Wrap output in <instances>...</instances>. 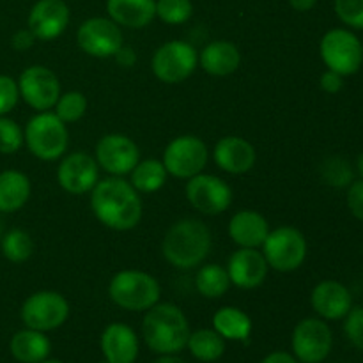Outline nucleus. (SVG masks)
Instances as JSON below:
<instances>
[{"mask_svg":"<svg viewBox=\"0 0 363 363\" xmlns=\"http://www.w3.org/2000/svg\"><path fill=\"white\" fill-rule=\"evenodd\" d=\"M91 209L101 225L116 233L133 230L142 222L144 204L130 181L108 176L99 179L91 191Z\"/></svg>","mask_w":363,"mask_h":363,"instance_id":"obj_1","label":"nucleus"},{"mask_svg":"<svg viewBox=\"0 0 363 363\" xmlns=\"http://www.w3.org/2000/svg\"><path fill=\"white\" fill-rule=\"evenodd\" d=\"M211 247V230L202 220L181 218L167 229L162 241V255L176 269L190 272L204 264Z\"/></svg>","mask_w":363,"mask_h":363,"instance_id":"obj_2","label":"nucleus"},{"mask_svg":"<svg viewBox=\"0 0 363 363\" xmlns=\"http://www.w3.org/2000/svg\"><path fill=\"white\" fill-rule=\"evenodd\" d=\"M190 323L184 312L174 303H156L145 311L142 319V337L156 354H177L186 347Z\"/></svg>","mask_w":363,"mask_h":363,"instance_id":"obj_3","label":"nucleus"},{"mask_svg":"<svg viewBox=\"0 0 363 363\" xmlns=\"http://www.w3.org/2000/svg\"><path fill=\"white\" fill-rule=\"evenodd\" d=\"M108 296L123 311L145 312L160 301L162 287L151 273L123 269L110 279Z\"/></svg>","mask_w":363,"mask_h":363,"instance_id":"obj_4","label":"nucleus"},{"mask_svg":"<svg viewBox=\"0 0 363 363\" xmlns=\"http://www.w3.org/2000/svg\"><path fill=\"white\" fill-rule=\"evenodd\" d=\"M25 145L34 158L41 162H55L67 152L69 131L53 112H38L30 117L23 130Z\"/></svg>","mask_w":363,"mask_h":363,"instance_id":"obj_5","label":"nucleus"},{"mask_svg":"<svg viewBox=\"0 0 363 363\" xmlns=\"http://www.w3.org/2000/svg\"><path fill=\"white\" fill-rule=\"evenodd\" d=\"M261 252L268 262L269 269L291 273L303 266L308 255V243L300 229L282 225L269 230L268 238L262 243Z\"/></svg>","mask_w":363,"mask_h":363,"instance_id":"obj_6","label":"nucleus"},{"mask_svg":"<svg viewBox=\"0 0 363 363\" xmlns=\"http://www.w3.org/2000/svg\"><path fill=\"white\" fill-rule=\"evenodd\" d=\"M199 66V52L188 41L174 39L156 48L151 59L152 74L167 85L188 80Z\"/></svg>","mask_w":363,"mask_h":363,"instance_id":"obj_7","label":"nucleus"},{"mask_svg":"<svg viewBox=\"0 0 363 363\" xmlns=\"http://www.w3.org/2000/svg\"><path fill=\"white\" fill-rule=\"evenodd\" d=\"M162 162L169 176L188 181L204 172L209 162V149L197 135H179L167 144Z\"/></svg>","mask_w":363,"mask_h":363,"instance_id":"obj_8","label":"nucleus"},{"mask_svg":"<svg viewBox=\"0 0 363 363\" xmlns=\"http://www.w3.org/2000/svg\"><path fill=\"white\" fill-rule=\"evenodd\" d=\"M319 55L328 69L351 77L360 71L363 64L362 41L347 28H332L321 38Z\"/></svg>","mask_w":363,"mask_h":363,"instance_id":"obj_9","label":"nucleus"},{"mask_svg":"<svg viewBox=\"0 0 363 363\" xmlns=\"http://www.w3.org/2000/svg\"><path fill=\"white\" fill-rule=\"evenodd\" d=\"M69 301L57 291H38L23 301L20 318L25 328L48 333L59 330L69 318Z\"/></svg>","mask_w":363,"mask_h":363,"instance_id":"obj_10","label":"nucleus"},{"mask_svg":"<svg viewBox=\"0 0 363 363\" xmlns=\"http://www.w3.org/2000/svg\"><path fill=\"white\" fill-rule=\"evenodd\" d=\"M184 195L191 208L206 216L225 213L233 204V188L215 174H197L184 186Z\"/></svg>","mask_w":363,"mask_h":363,"instance_id":"obj_11","label":"nucleus"},{"mask_svg":"<svg viewBox=\"0 0 363 363\" xmlns=\"http://www.w3.org/2000/svg\"><path fill=\"white\" fill-rule=\"evenodd\" d=\"M333 346V333L325 319L305 318L294 326L291 335L293 354L301 363H321Z\"/></svg>","mask_w":363,"mask_h":363,"instance_id":"obj_12","label":"nucleus"},{"mask_svg":"<svg viewBox=\"0 0 363 363\" xmlns=\"http://www.w3.org/2000/svg\"><path fill=\"white\" fill-rule=\"evenodd\" d=\"M20 98L35 112H48L60 96L59 77L50 67L34 64L25 67L18 78Z\"/></svg>","mask_w":363,"mask_h":363,"instance_id":"obj_13","label":"nucleus"},{"mask_svg":"<svg viewBox=\"0 0 363 363\" xmlns=\"http://www.w3.org/2000/svg\"><path fill=\"white\" fill-rule=\"evenodd\" d=\"M78 48L94 59H110L124 45L123 30L108 16L85 20L77 30Z\"/></svg>","mask_w":363,"mask_h":363,"instance_id":"obj_14","label":"nucleus"},{"mask_svg":"<svg viewBox=\"0 0 363 363\" xmlns=\"http://www.w3.org/2000/svg\"><path fill=\"white\" fill-rule=\"evenodd\" d=\"M94 158L99 170H105L108 176L124 177L130 176L140 162V147L128 135L106 133L96 144Z\"/></svg>","mask_w":363,"mask_h":363,"instance_id":"obj_15","label":"nucleus"},{"mask_svg":"<svg viewBox=\"0 0 363 363\" xmlns=\"http://www.w3.org/2000/svg\"><path fill=\"white\" fill-rule=\"evenodd\" d=\"M99 181V165L92 155L74 151L64 155L57 167V183L71 195L91 194Z\"/></svg>","mask_w":363,"mask_h":363,"instance_id":"obj_16","label":"nucleus"},{"mask_svg":"<svg viewBox=\"0 0 363 363\" xmlns=\"http://www.w3.org/2000/svg\"><path fill=\"white\" fill-rule=\"evenodd\" d=\"M71 11L64 0H38L28 11L27 28L39 41H53L66 32Z\"/></svg>","mask_w":363,"mask_h":363,"instance_id":"obj_17","label":"nucleus"},{"mask_svg":"<svg viewBox=\"0 0 363 363\" xmlns=\"http://www.w3.org/2000/svg\"><path fill=\"white\" fill-rule=\"evenodd\" d=\"M229 273L230 286L238 289H257L266 282L269 266L259 248H238L229 257L225 266Z\"/></svg>","mask_w":363,"mask_h":363,"instance_id":"obj_18","label":"nucleus"},{"mask_svg":"<svg viewBox=\"0 0 363 363\" xmlns=\"http://www.w3.org/2000/svg\"><path fill=\"white\" fill-rule=\"evenodd\" d=\"M213 162L220 170L230 174V176H241L250 172L257 162V152L252 142L247 138L229 135L220 138L213 147Z\"/></svg>","mask_w":363,"mask_h":363,"instance_id":"obj_19","label":"nucleus"},{"mask_svg":"<svg viewBox=\"0 0 363 363\" xmlns=\"http://www.w3.org/2000/svg\"><path fill=\"white\" fill-rule=\"evenodd\" d=\"M311 305L325 321H339L353 308V296L344 284L337 280H323L312 289Z\"/></svg>","mask_w":363,"mask_h":363,"instance_id":"obj_20","label":"nucleus"},{"mask_svg":"<svg viewBox=\"0 0 363 363\" xmlns=\"http://www.w3.org/2000/svg\"><path fill=\"white\" fill-rule=\"evenodd\" d=\"M99 346L108 363H135L140 353L137 333L124 323H110L103 330Z\"/></svg>","mask_w":363,"mask_h":363,"instance_id":"obj_21","label":"nucleus"},{"mask_svg":"<svg viewBox=\"0 0 363 363\" xmlns=\"http://www.w3.org/2000/svg\"><path fill=\"white\" fill-rule=\"evenodd\" d=\"M269 223L264 215L254 209L234 213L227 225V233L238 248H261L269 234Z\"/></svg>","mask_w":363,"mask_h":363,"instance_id":"obj_22","label":"nucleus"},{"mask_svg":"<svg viewBox=\"0 0 363 363\" xmlns=\"http://www.w3.org/2000/svg\"><path fill=\"white\" fill-rule=\"evenodd\" d=\"M199 66L211 77H229L241 66V52L233 41L216 39L199 52Z\"/></svg>","mask_w":363,"mask_h":363,"instance_id":"obj_23","label":"nucleus"},{"mask_svg":"<svg viewBox=\"0 0 363 363\" xmlns=\"http://www.w3.org/2000/svg\"><path fill=\"white\" fill-rule=\"evenodd\" d=\"M106 13L124 28H145L156 18V0H106Z\"/></svg>","mask_w":363,"mask_h":363,"instance_id":"obj_24","label":"nucleus"},{"mask_svg":"<svg viewBox=\"0 0 363 363\" xmlns=\"http://www.w3.org/2000/svg\"><path fill=\"white\" fill-rule=\"evenodd\" d=\"M9 351L16 362L39 363L50 357V353H52V342L46 337V333L32 328H25L11 337Z\"/></svg>","mask_w":363,"mask_h":363,"instance_id":"obj_25","label":"nucleus"},{"mask_svg":"<svg viewBox=\"0 0 363 363\" xmlns=\"http://www.w3.org/2000/svg\"><path fill=\"white\" fill-rule=\"evenodd\" d=\"M32 194V184L27 174L20 170L0 172V213L9 215L25 208Z\"/></svg>","mask_w":363,"mask_h":363,"instance_id":"obj_26","label":"nucleus"},{"mask_svg":"<svg viewBox=\"0 0 363 363\" xmlns=\"http://www.w3.org/2000/svg\"><path fill=\"white\" fill-rule=\"evenodd\" d=\"M252 319L238 307H222L213 315V330L225 340L247 342L252 335Z\"/></svg>","mask_w":363,"mask_h":363,"instance_id":"obj_27","label":"nucleus"},{"mask_svg":"<svg viewBox=\"0 0 363 363\" xmlns=\"http://www.w3.org/2000/svg\"><path fill=\"white\" fill-rule=\"evenodd\" d=\"M186 350L199 362H218L223 357V353H225V339L222 335H218L213 328L195 330L188 337Z\"/></svg>","mask_w":363,"mask_h":363,"instance_id":"obj_28","label":"nucleus"},{"mask_svg":"<svg viewBox=\"0 0 363 363\" xmlns=\"http://www.w3.org/2000/svg\"><path fill=\"white\" fill-rule=\"evenodd\" d=\"M165 165L162 160H140L133 170L130 172V183L138 194H155L160 191L167 183Z\"/></svg>","mask_w":363,"mask_h":363,"instance_id":"obj_29","label":"nucleus"},{"mask_svg":"<svg viewBox=\"0 0 363 363\" xmlns=\"http://www.w3.org/2000/svg\"><path fill=\"white\" fill-rule=\"evenodd\" d=\"M229 273L222 264L209 262V264L199 266L197 273H195V289L202 298L218 300L229 291Z\"/></svg>","mask_w":363,"mask_h":363,"instance_id":"obj_30","label":"nucleus"},{"mask_svg":"<svg viewBox=\"0 0 363 363\" xmlns=\"http://www.w3.org/2000/svg\"><path fill=\"white\" fill-rule=\"evenodd\" d=\"M0 250L9 262L21 264L34 254V241L30 234L23 229H11L0 238Z\"/></svg>","mask_w":363,"mask_h":363,"instance_id":"obj_31","label":"nucleus"},{"mask_svg":"<svg viewBox=\"0 0 363 363\" xmlns=\"http://www.w3.org/2000/svg\"><path fill=\"white\" fill-rule=\"evenodd\" d=\"M53 110H55L53 113H55L64 124L78 123V121L85 116V112H87V98H85L84 92L80 91L60 92Z\"/></svg>","mask_w":363,"mask_h":363,"instance_id":"obj_32","label":"nucleus"},{"mask_svg":"<svg viewBox=\"0 0 363 363\" xmlns=\"http://www.w3.org/2000/svg\"><path fill=\"white\" fill-rule=\"evenodd\" d=\"M194 16L191 0H156V18L167 25H183Z\"/></svg>","mask_w":363,"mask_h":363,"instance_id":"obj_33","label":"nucleus"},{"mask_svg":"<svg viewBox=\"0 0 363 363\" xmlns=\"http://www.w3.org/2000/svg\"><path fill=\"white\" fill-rule=\"evenodd\" d=\"M23 145V128L11 117L0 116V155H14Z\"/></svg>","mask_w":363,"mask_h":363,"instance_id":"obj_34","label":"nucleus"},{"mask_svg":"<svg viewBox=\"0 0 363 363\" xmlns=\"http://www.w3.org/2000/svg\"><path fill=\"white\" fill-rule=\"evenodd\" d=\"M323 179L326 184L335 188L350 186L353 183V170L351 165L342 158H328L321 167Z\"/></svg>","mask_w":363,"mask_h":363,"instance_id":"obj_35","label":"nucleus"},{"mask_svg":"<svg viewBox=\"0 0 363 363\" xmlns=\"http://www.w3.org/2000/svg\"><path fill=\"white\" fill-rule=\"evenodd\" d=\"M335 13L344 25L363 30V0H335Z\"/></svg>","mask_w":363,"mask_h":363,"instance_id":"obj_36","label":"nucleus"},{"mask_svg":"<svg viewBox=\"0 0 363 363\" xmlns=\"http://www.w3.org/2000/svg\"><path fill=\"white\" fill-rule=\"evenodd\" d=\"M20 101L18 82L9 74H0V116H7Z\"/></svg>","mask_w":363,"mask_h":363,"instance_id":"obj_37","label":"nucleus"},{"mask_svg":"<svg viewBox=\"0 0 363 363\" xmlns=\"http://www.w3.org/2000/svg\"><path fill=\"white\" fill-rule=\"evenodd\" d=\"M344 332L350 342L363 351V307L351 308L350 314L346 315Z\"/></svg>","mask_w":363,"mask_h":363,"instance_id":"obj_38","label":"nucleus"},{"mask_svg":"<svg viewBox=\"0 0 363 363\" xmlns=\"http://www.w3.org/2000/svg\"><path fill=\"white\" fill-rule=\"evenodd\" d=\"M346 201L351 215H353L354 218L360 220V222H363V179L353 181V183L350 184Z\"/></svg>","mask_w":363,"mask_h":363,"instance_id":"obj_39","label":"nucleus"},{"mask_svg":"<svg viewBox=\"0 0 363 363\" xmlns=\"http://www.w3.org/2000/svg\"><path fill=\"white\" fill-rule=\"evenodd\" d=\"M319 87H321L325 92H328V94H337V92L342 91L344 77L342 74L335 73V71L326 69L325 73L321 74V78H319Z\"/></svg>","mask_w":363,"mask_h":363,"instance_id":"obj_40","label":"nucleus"},{"mask_svg":"<svg viewBox=\"0 0 363 363\" xmlns=\"http://www.w3.org/2000/svg\"><path fill=\"white\" fill-rule=\"evenodd\" d=\"M35 41H38V39L34 38V34H32L28 28H20V30L14 32L13 38H11V46H13L16 52H27V50H30L32 46H34Z\"/></svg>","mask_w":363,"mask_h":363,"instance_id":"obj_41","label":"nucleus"},{"mask_svg":"<svg viewBox=\"0 0 363 363\" xmlns=\"http://www.w3.org/2000/svg\"><path fill=\"white\" fill-rule=\"evenodd\" d=\"M113 59H116V62L119 64L121 67H126V69H130V67H133L135 64H137V52H135L131 46L123 45L119 50H117V53L113 55Z\"/></svg>","mask_w":363,"mask_h":363,"instance_id":"obj_42","label":"nucleus"},{"mask_svg":"<svg viewBox=\"0 0 363 363\" xmlns=\"http://www.w3.org/2000/svg\"><path fill=\"white\" fill-rule=\"evenodd\" d=\"M261 363H300L294 358V354L287 353V351H273L268 357L262 358Z\"/></svg>","mask_w":363,"mask_h":363,"instance_id":"obj_43","label":"nucleus"},{"mask_svg":"<svg viewBox=\"0 0 363 363\" xmlns=\"http://www.w3.org/2000/svg\"><path fill=\"white\" fill-rule=\"evenodd\" d=\"M315 4H318V0H289V6L298 13H308V11L314 9Z\"/></svg>","mask_w":363,"mask_h":363,"instance_id":"obj_44","label":"nucleus"},{"mask_svg":"<svg viewBox=\"0 0 363 363\" xmlns=\"http://www.w3.org/2000/svg\"><path fill=\"white\" fill-rule=\"evenodd\" d=\"M152 363H186L183 360V358H179L177 354H158V358H156Z\"/></svg>","mask_w":363,"mask_h":363,"instance_id":"obj_45","label":"nucleus"},{"mask_svg":"<svg viewBox=\"0 0 363 363\" xmlns=\"http://www.w3.org/2000/svg\"><path fill=\"white\" fill-rule=\"evenodd\" d=\"M357 169H358V174H360L362 179H363V152L358 156V160H357Z\"/></svg>","mask_w":363,"mask_h":363,"instance_id":"obj_46","label":"nucleus"},{"mask_svg":"<svg viewBox=\"0 0 363 363\" xmlns=\"http://www.w3.org/2000/svg\"><path fill=\"white\" fill-rule=\"evenodd\" d=\"M39 363H64V362H60V360H50V358H46V360H43V362H39Z\"/></svg>","mask_w":363,"mask_h":363,"instance_id":"obj_47","label":"nucleus"},{"mask_svg":"<svg viewBox=\"0 0 363 363\" xmlns=\"http://www.w3.org/2000/svg\"><path fill=\"white\" fill-rule=\"evenodd\" d=\"M2 234H4V229H2V220H0V238H2Z\"/></svg>","mask_w":363,"mask_h":363,"instance_id":"obj_48","label":"nucleus"},{"mask_svg":"<svg viewBox=\"0 0 363 363\" xmlns=\"http://www.w3.org/2000/svg\"><path fill=\"white\" fill-rule=\"evenodd\" d=\"M99 363H108V362H106V360H105V362H99Z\"/></svg>","mask_w":363,"mask_h":363,"instance_id":"obj_49","label":"nucleus"},{"mask_svg":"<svg viewBox=\"0 0 363 363\" xmlns=\"http://www.w3.org/2000/svg\"><path fill=\"white\" fill-rule=\"evenodd\" d=\"M362 48H363V41H362Z\"/></svg>","mask_w":363,"mask_h":363,"instance_id":"obj_50","label":"nucleus"}]
</instances>
